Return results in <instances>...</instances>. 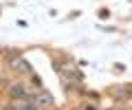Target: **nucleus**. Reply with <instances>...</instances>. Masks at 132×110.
Returning <instances> with one entry per match:
<instances>
[{"mask_svg":"<svg viewBox=\"0 0 132 110\" xmlns=\"http://www.w3.org/2000/svg\"><path fill=\"white\" fill-rule=\"evenodd\" d=\"M9 95L13 97V99H27V97H31V90H29L27 86H22V84H13V86L9 88Z\"/></svg>","mask_w":132,"mask_h":110,"instance_id":"nucleus-1","label":"nucleus"},{"mask_svg":"<svg viewBox=\"0 0 132 110\" xmlns=\"http://www.w3.org/2000/svg\"><path fill=\"white\" fill-rule=\"evenodd\" d=\"M9 64H11V68H13V71H18V73H31V66H29L22 57H18V55H15V57H11Z\"/></svg>","mask_w":132,"mask_h":110,"instance_id":"nucleus-2","label":"nucleus"},{"mask_svg":"<svg viewBox=\"0 0 132 110\" xmlns=\"http://www.w3.org/2000/svg\"><path fill=\"white\" fill-rule=\"evenodd\" d=\"M15 110H38V104H35V101H31V104H22V106H18Z\"/></svg>","mask_w":132,"mask_h":110,"instance_id":"nucleus-3","label":"nucleus"},{"mask_svg":"<svg viewBox=\"0 0 132 110\" xmlns=\"http://www.w3.org/2000/svg\"><path fill=\"white\" fill-rule=\"evenodd\" d=\"M35 104H51V95H46V92H42V95L35 99Z\"/></svg>","mask_w":132,"mask_h":110,"instance_id":"nucleus-4","label":"nucleus"}]
</instances>
